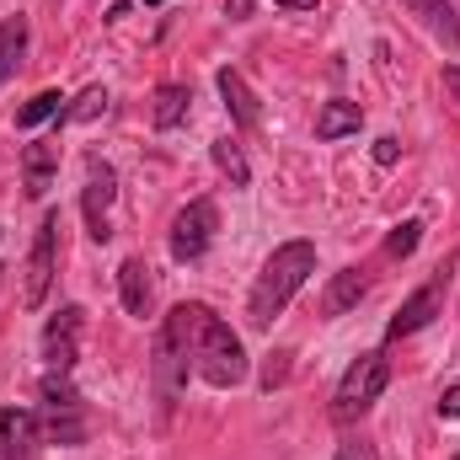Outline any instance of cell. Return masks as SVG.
Masks as SVG:
<instances>
[{"mask_svg": "<svg viewBox=\"0 0 460 460\" xmlns=\"http://www.w3.org/2000/svg\"><path fill=\"white\" fill-rule=\"evenodd\" d=\"M311 273H316V246H311V241H284V246H273V257L262 262V273H257V284H252L246 322H252L257 332H268L273 316L305 289Z\"/></svg>", "mask_w": 460, "mask_h": 460, "instance_id": "6da1fadb", "label": "cell"}, {"mask_svg": "<svg viewBox=\"0 0 460 460\" xmlns=\"http://www.w3.org/2000/svg\"><path fill=\"white\" fill-rule=\"evenodd\" d=\"M199 311L204 305H177L166 322H161V332H155V353H150V380H155V407H161V418H172V407H177V396H182V385H188V369H193V332H199Z\"/></svg>", "mask_w": 460, "mask_h": 460, "instance_id": "7a4b0ae2", "label": "cell"}, {"mask_svg": "<svg viewBox=\"0 0 460 460\" xmlns=\"http://www.w3.org/2000/svg\"><path fill=\"white\" fill-rule=\"evenodd\" d=\"M193 369H199L215 391H230V385H241V380H246V353H241V338L230 332L209 305L199 311V332H193Z\"/></svg>", "mask_w": 460, "mask_h": 460, "instance_id": "3957f363", "label": "cell"}, {"mask_svg": "<svg viewBox=\"0 0 460 460\" xmlns=\"http://www.w3.org/2000/svg\"><path fill=\"white\" fill-rule=\"evenodd\" d=\"M385 385H391V358H385V353H358V358L348 364V375L338 380L332 418H338V423L364 418V412L380 402V391H385Z\"/></svg>", "mask_w": 460, "mask_h": 460, "instance_id": "277c9868", "label": "cell"}, {"mask_svg": "<svg viewBox=\"0 0 460 460\" xmlns=\"http://www.w3.org/2000/svg\"><path fill=\"white\" fill-rule=\"evenodd\" d=\"M59 209L43 215V226L32 235V252H27V284H22V300L38 311L49 300V284H54V268H59Z\"/></svg>", "mask_w": 460, "mask_h": 460, "instance_id": "5b68a950", "label": "cell"}, {"mask_svg": "<svg viewBox=\"0 0 460 460\" xmlns=\"http://www.w3.org/2000/svg\"><path fill=\"white\" fill-rule=\"evenodd\" d=\"M118 199V172L102 155H86V188H81V215H86V235L92 241H108V209Z\"/></svg>", "mask_w": 460, "mask_h": 460, "instance_id": "8992f818", "label": "cell"}, {"mask_svg": "<svg viewBox=\"0 0 460 460\" xmlns=\"http://www.w3.org/2000/svg\"><path fill=\"white\" fill-rule=\"evenodd\" d=\"M215 230H220V209H215L209 199H193V204L172 220V257H177V262H199V257L209 252Z\"/></svg>", "mask_w": 460, "mask_h": 460, "instance_id": "52a82bcc", "label": "cell"}, {"mask_svg": "<svg viewBox=\"0 0 460 460\" xmlns=\"http://www.w3.org/2000/svg\"><path fill=\"white\" fill-rule=\"evenodd\" d=\"M445 289H450V273L439 268V273H434V279H429V284H423V289H418V295H412V300L396 311V316H391L385 338H412V332H423V327L439 316V305H445Z\"/></svg>", "mask_w": 460, "mask_h": 460, "instance_id": "ba28073f", "label": "cell"}, {"mask_svg": "<svg viewBox=\"0 0 460 460\" xmlns=\"http://www.w3.org/2000/svg\"><path fill=\"white\" fill-rule=\"evenodd\" d=\"M81 327H86L81 305H65L59 316H49V327H43V358H49V369H75V358H81Z\"/></svg>", "mask_w": 460, "mask_h": 460, "instance_id": "9c48e42d", "label": "cell"}, {"mask_svg": "<svg viewBox=\"0 0 460 460\" xmlns=\"http://www.w3.org/2000/svg\"><path fill=\"white\" fill-rule=\"evenodd\" d=\"M38 412H27V407H5L0 412V460H32L38 450Z\"/></svg>", "mask_w": 460, "mask_h": 460, "instance_id": "30bf717a", "label": "cell"}, {"mask_svg": "<svg viewBox=\"0 0 460 460\" xmlns=\"http://www.w3.org/2000/svg\"><path fill=\"white\" fill-rule=\"evenodd\" d=\"M54 172H59V139H32L22 150V188H27V199H43Z\"/></svg>", "mask_w": 460, "mask_h": 460, "instance_id": "8fae6325", "label": "cell"}, {"mask_svg": "<svg viewBox=\"0 0 460 460\" xmlns=\"http://www.w3.org/2000/svg\"><path fill=\"white\" fill-rule=\"evenodd\" d=\"M402 5H407V11H412V16H418L445 49H450V54H460V16H456L450 0H402Z\"/></svg>", "mask_w": 460, "mask_h": 460, "instance_id": "7c38bea8", "label": "cell"}, {"mask_svg": "<svg viewBox=\"0 0 460 460\" xmlns=\"http://www.w3.org/2000/svg\"><path fill=\"white\" fill-rule=\"evenodd\" d=\"M215 81H220V97H226L230 118H235L241 128H257V123H262V108H257V97H252V86H246V81H241L235 70H220Z\"/></svg>", "mask_w": 460, "mask_h": 460, "instance_id": "4fadbf2b", "label": "cell"}, {"mask_svg": "<svg viewBox=\"0 0 460 460\" xmlns=\"http://www.w3.org/2000/svg\"><path fill=\"white\" fill-rule=\"evenodd\" d=\"M364 295H369V279H364V268H343V273L327 284V295H322V311H327V316H343V311H353Z\"/></svg>", "mask_w": 460, "mask_h": 460, "instance_id": "5bb4252c", "label": "cell"}, {"mask_svg": "<svg viewBox=\"0 0 460 460\" xmlns=\"http://www.w3.org/2000/svg\"><path fill=\"white\" fill-rule=\"evenodd\" d=\"M118 289H123V311L128 316H145L150 311V268H145V257H128L118 268Z\"/></svg>", "mask_w": 460, "mask_h": 460, "instance_id": "9a60e30c", "label": "cell"}, {"mask_svg": "<svg viewBox=\"0 0 460 460\" xmlns=\"http://www.w3.org/2000/svg\"><path fill=\"white\" fill-rule=\"evenodd\" d=\"M27 38H32L27 16H11V22H0V86L16 75V65H22V54H27Z\"/></svg>", "mask_w": 460, "mask_h": 460, "instance_id": "2e32d148", "label": "cell"}, {"mask_svg": "<svg viewBox=\"0 0 460 460\" xmlns=\"http://www.w3.org/2000/svg\"><path fill=\"white\" fill-rule=\"evenodd\" d=\"M358 123H364V108L358 102H327L322 113H316V139H343V134H358Z\"/></svg>", "mask_w": 460, "mask_h": 460, "instance_id": "e0dca14e", "label": "cell"}, {"mask_svg": "<svg viewBox=\"0 0 460 460\" xmlns=\"http://www.w3.org/2000/svg\"><path fill=\"white\" fill-rule=\"evenodd\" d=\"M188 102H193V92H188L182 81L161 86V92H155V128H177V123L188 118Z\"/></svg>", "mask_w": 460, "mask_h": 460, "instance_id": "ac0fdd59", "label": "cell"}, {"mask_svg": "<svg viewBox=\"0 0 460 460\" xmlns=\"http://www.w3.org/2000/svg\"><path fill=\"white\" fill-rule=\"evenodd\" d=\"M209 155H215V166L230 177V188H246V182H252V166H246V155H241V145H235V139H215V145H209Z\"/></svg>", "mask_w": 460, "mask_h": 460, "instance_id": "d6986e66", "label": "cell"}, {"mask_svg": "<svg viewBox=\"0 0 460 460\" xmlns=\"http://www.w3.org/2000/svg\"><path fill=\"white\" fill-rule=\"evenodd\" d=\"M43 434L54 445H81L86 439V418L81 412H43Z\"/></svg>", "mask_w": 460, "mask_h": 460, "instance_id": "ffe728a7", "label": "cell"}, {"mask_svg": "<svg viewBox=\"0 0 460 460\" xmlns=\"http://www.w3.org/2000/svg\"><path fill=\"white\" fill-rule=\"evenodd\" d=\"M54 113H65V97H59V92H38V97L16 113V128H38L43 118H54Z\"/></svg>", "mask_w": 460, "mask_h": 460, "instance_id": "44dd1931", "label": "cell"}, {"mask_svg": "<svg viewBox=\"0 0 460 460\" xmlns=\"http://www.w3.org/2000/svg\"><path fill=\"white\" fill-rule=\"evenodd\" d=\"M418 235H423V220H402V226L391 230L385 252H391V257H412V252H418Z\"/></svg>", "mask_w": 460, "mask_h": 460, "instance_id": "7402d4cb", "label": "cell"}, {"mask_svg": "<svg viewBox=\"0 0 460 460\" xmlns=\"http://www.w3.org/2000/svg\"><path fill=\"white\" fill-rule=\"evenodd\" d=\"M102 108H108V92H102V86H92V92H86L75 108H65V118H75V123H92Z\"/></svg>", "mask_w": 460, "mask_h": 460, "instance_id": "603a6c76", "label": "cell"}, {"mask_svg": "<svg viewBox=\"0 0 460 460\" xmlns=\"http://www.w3.org/2000/svg\"><path fill=\"white\" fill-rule=\"evenodd\" d=\"M338 460H380V450H375L369 439H343V445H338Z\"/></svg>", "mask_w": 460, "mask_h": 460, "instance_id": "cb8c5ba5", "label": "cell"}, {"mask_svg": "<svg viewBox=\"0 0 460 460\" xmlns=\"http://www.w3.org/2000/svg\"><path fill=\"white\" fill-rule=\"evenodd\" d=\"M284 380H289V353H273L268 369H262V385L273 391V385H284Z\"/></svg>", "mask_w": 460, "mask_h": 460, "instance_id": "d4e9b609", "label": "cell"}, {"mask_svg": "<svg viewBox=\"0 0 460 460\" xmlns=\"http://www.w3.org/2000/svg\"><path fill=\"white\" fill-rule=\"evenodd\" d=\"M396 155H402V145H396V139H375V161H380V166H391Z\"/></svg>", "mask_w": 460, "mask_h": 460, "instance_id": "484cf974", "label": "cell"}, {"mask_svg": "<svg viewBox=\"0 0 460 460\" xmlns=\"http://www.w3.org/2000/svg\"><path fill=\"white\" fill-rule=\"evenodd\" d=\"M439 412H445V418H460V385H450V391L439 396Z\"/></svg>", "mask_w": 460, "mask_h": 460, "instance_id": "4316f807", "label": "cell"}, {"mask_svg": "<svg viewBox=\"0 0 460 460\" xmlns=\"http://www.w3.org/2000/svg\"><path fill=\"white\" fill-rule=\"evenodd\" d=\"M445 92L460 102V65H445Z\"/></svg>", "mask_w": 460, "mask_h": 460, "instance_id": "83f0119b", "label": "cell"}, {"mask_svg": "<svg viewBox=\"0 0 460 460\" xmlns=\"http://www.w3.org/2000/svg\"><path fill=\"white\" fill-rule=\"evenodd\" d=\"M252 5H257V0H226V11L235 16V22H246V16H252Z\"/></svg>", "mask_w": 460, "mask_h": 460, "instance_id": "f1b7e54d", "label": "cell"}, {"mask_svg": "<svg viewBox=\"0 0 460 460\" xmlns=\"http://www.w3.org/2000/svg\"><path fill=\"white\" fill-rule=\"evenodd\" d=\"M273 5H284V11H316V0H273Z\"/></svg>", "mask_w": 460, "mask_h": 460, "instance_id": "f546056e", "label": "cell"}, {"mask_svg": "<svg viewBox=\"0 0 460 460\" xmlns=\"http://www.w3.org/2000/svg\"><path fill=\"white\" fill-rule=\"evenodd\" d=\"M145 5H161V0H145Z\"/></svg>", "mask_w": 460, "mask_h": 460, "instance_id": "4dcf8cb0", "label": "cell"}, {"mask_svg": "<svg viewBox=\"0 0 460 460\" xmlns=\"http://www.w3.org/2000/svg\"><path fill=\"white\" fill-rule=\"evenodd\" d=\"M0 273H5V268H0Z\"/></svg>", "mask_w": 460, "mask_h": 460, "instance_id": "1f68e13d", "label": "cell"}, {"mask_svg": "<svg viewBox=\"0 0 460 460\" xmlns=\"http://www.w3.org/2000/svg\"><path fill=\"white\" fill-rule=\"evenodd\" d=\"M456 460H460V456H456Z\"/></svg>", "mask_w": 460, "mask_h": 460, "instance_id": "d6a6232c", "label": "cell"}]
</instances>
